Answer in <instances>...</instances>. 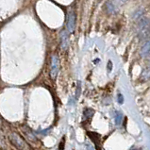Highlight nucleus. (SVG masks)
<instances>
[{
  "label": "nucleus",
  "mask_w": 150,
  "mask_h": 150,
  "mask_svg": "<svg viewBox=\"0 0 150 150\" xmlns=\"http://www.w3.org/2000/svg\"><path fill=\"white\" fill-rule=\"evenodd\" d=\"M149 50H150V44L149 41L147 40L146 42L144 45V46L142 47V50H141V55H142L143 58H147L149 56Z\"/></svg>",
  "instance_id": "7"
},
{
  "label": "nucleus",
  "mask_w": 150,
  "mask_h": 150,
  "mask_svg": "<svg viewBox=\"0 0 150 150\" xmlns=\"http://www.w3.org/2000/svg\"><path fill=\"white\" fill-rule=\"evenodd\" d=\"M111 67H112V63H111V62H109V63H108V69H109V71L111 70Z\"/></svg>",
  "instance_id": "14"
},
{
  "label": "nucleus",
  "mask_w": 150,
  "mask_h": 150,
  "mask_svg": "<svg viewBox=\"0 0 150 150\" xmlns=\"http://www.w3.org/2000/svg\"><path fill=\"white\" fill-rule=\"evenodd\" d=\"M138 29H139V36L144 39L145 37L148 36V32H149V21L146 17H144L139 20L138 22Z\"/></svg>",
  "instance_id": "2"
},
{
  "label": "nucleus",
  "mask_w": 150,
  "mask_h": 150,
  "mask_svg": "<svg viewBox=\"0 0 150 150\" xmlns=\"http://www.w3.org/2000/svg\"><path fill=\"white\" fill-rule=\"evenodd\" d=\"M21 130H22L24 136L25 137V139H27L28 141H29V142H32L34 144H37V138L35 137V135H34L31 130L29 129V128L28 127L25 126H22L21 127Z\"/></svg>",
  "instance_id": "4"
},
{
  "label": "nucleus",
  "mask_w": 150,
  "mask_h": 150,
  "mask_svg": "<svg viewBox=\"0 0 150 150\" xmlns=\"http://www.w3.org/2000/svg\"><path fill=\"white\" fill-rule=\"evenodd\" d=\"M115 124L116 125H120L122 123V120H123V114L120 112V111H116L115 113Z\"/></svg>",
  "instance_id": "10"
},
{
  "label": "nucleus",
  "mask_w": 150,
  "mask_h": 150,
  "mask_svg": "<svg viewBox=\"0 0 150 150\" xmlns=\"http://www.w3.org/2000/svg\"><path fill=\"white\" fill-rule=\"evenodd\" d=\"M87 150H93V147L91 146L90 144H88V145H87Z\"/></svg>",
  "instance_id": "15"
},
{
  "label": "nucleus",
  "mask_w": 150,
  "mask_h": 150,
  "mask_svg": "<svg viewBox=\"0 0 150 150\" xmlns=\"http://www.w3.org/2000/svg\"><path fill=\"white\" fill-rule=\"evenodd\" d=\"M87 135L89 136V138L93 141V143L95 144V146L97 150L101 149V145H100V135L96 133V132H92V131H88Z\"/></svg>",
  "instance_id": "6"
},
{
  "label": "nucleus",
  "mask_w": 150,
  "mask_h": 150,
  "mask_svg": "<svg viewBox=\"0 0 150 150\" xmlns=\"http://www.w3.org/2000/svg\"><path fill=\"white\" fill-rule=\"evenodd\" d=\"M93 113H95V110L93 109H86L83 112V117L85 120H90L93 117Z\"/></svg>",
  "instance_id": "9"
},
{
  "label": "nucleus",
  "mask_w": 150,
  "mask_h": 150,
  "mask_svg": "<svg viewBox=\"0 0 150 150\" xmlns=\"http://www.w3.org/2000/svg\"><path fill=\"white\" fill-rule=\"evenodd\" d=\"M107 8H108V11L110 12L111 11H114V8H115V7H114V5H112V4H111L110 2H109L108 4H107Z\"/></svg>",
  "instance_id": "12"
},
{
  "label": "nucleus",
  "mask_w": 150,
  "mask_h": 150,
  "mask_svg": "<svg viewBox=\"0 0 150 150\" xmlns=\"http://www.w3.org/2000/svg\"><path fill=\"white\" fill-rule=\"evenodd\" d=\"M64 146H65V137H62V142L59 145V150H64Z\"/></svg>",
  "instance_id": "11"
},
{
  "label": "nucleus",
  "mask_w": 150,
  "mask_h": 150,
  "mask_svg": "<svg viewBox=\"0 0 150 150\" xmlns=\"http://www.w3.org/2000/svg\"><path fill=\"white\" fill-rule=\"evenodd\" d=\"M118 103L119 104H123L124 103V97L121 93H118Z\"/></svg>",
  "instance_id": "13"
},
{
  "label": "nucleus",
  "mask_w": 150,
  "mask_h": 150,
  "mask_svg": "<svg viewBox=\"0 0 150 150\" xmlns=\"http://www.w3.org/2000/svg\"><path fill=\"white\" fill-rule=\"evenodd\" d=\"M75 25H76V14L75 12H69L67 16V24H66V27H67V30L68 32H73L75 28Z\"/></svg>",
  "instance_id": "5"
},
{
  "label": "nucleus",
  "mask_w": 150,
  "mask_h": 150,
  "mask_svg": "<svg viewBox=\"0 0 150 150\" xmlns=\"http://www.w3.org/2000/svg\"><path fill=\"white\" fill-rule=\"evenodd\" d=\"M120 1H125V0H120Z\"/></svg>",
  "instance_id": "16"
},
{
  "label": "nucleus",
  "mask_w": 150,
  "mask_h": 150,
  "mask_svg": "<svg viewBox=\"0 0 150 150\" xmlns=\"http://www.w3.org/2000/svg\"><path fill=\"white\" fill-rule=\"evenodd\" d=\"M8 140H10V143L13 145L16 149L31 150L30 145L25 142V140L22 136H20L18 133H16V132H11V133L8 135Z\"/></svg>",
  "instance_id": "1"
},
{
  "label": "nucleus",
  "mask_w": 150,
  "mask_h": 150,
  "mask_svg": "<svg viewBox=\"0 0 150 150\" xmlns=\"http://www.w3.org/2000/svg\"><path fill=\"white\" fill-rule=\"evenodd\" d=\"M62 46L63 49H66L67 46H68V44H69V37H68V34L66 31H62Z\"/></svg>",
  "instance_id": "8"
},
{
  "label": "nucleus",
  "mask_w": 150,
  "mask_h": 150,
  "mask_svg": "<svg viewBox=\"0 0 150 150\" xmlns=\"http://www.w3.org/2000/svg\"><path fill=\"white\" fill-rule=\"evenodd\" d=\"M59 70V61L56 55L52 56L51 59V65H50V76L53 79L57 78L58 73Z\"/></svg>",
  "instance_id": "3"
}]
</instances>
